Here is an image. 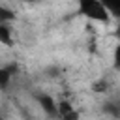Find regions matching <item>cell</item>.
Instances as JSON below:
<instances>
[{"label": "cell", "instance_id": "1", "mask_svg": "<svg viewBox=\"0 0 120 120\" xmlns=\"http://www.w3.org/2000/svg\"><path fill=\"white\" fill-rule=\"evenodd\" d=\"M77 15L90 19L94 22H109L111 13L103 8L99 0H77Z\"/></svg>", "mask_w": 120, "mask_h": 120}, {"label": "cell", "instance_id": "2", "mask_svg": "<svg viewBox=\"0 0 120 120\" xmlns=\"http://www.w3.org/2000/svg\"><path fill=\"white\" fill-rule=\"evenodd\" d=\"M36 99L39 107L49 114V116H58V103L49 96V94H36Z\"/></svg>", "mask_w": 120, "mask_h": 120}, {"label": "cell", "instance_id": "3", "mask_svg": "<svg viewBox=\"0 0 120 120\" xmlns=\"http://www.w3.org/2000/svg\"><path fill=\"white\" fill-rule=\"evenodd\" d=\"M17 64H9V66H2L0 68V90H6L9 86L11 77L17 73Z\"/></svg>", "mask_w": 120, "mask_h": 120}, {"label": "cell", "instance_id": "4", "mask_svg": "<svg viewBox=\"0 0 120 120\" xmlns=\"http://www.w3.org/2000/svg\"><path fill=\"white\" fill-rule=\"evenodd\" d=\"M58 116L66 118V120H75V118H79V112L73 111V107L68 101H60L58 103Z\"/></svg>", "mask_w": 120, "mask_h": 120}, {"label": "cell", "instance_id": "5", "mask_svg": "<svg viewBox=\"0 0 120 120\" xmlns=\"http://www.w3.org/2000/svg\"><path fill=\"white\" fill-rule=\"evenodd\" d=\"M0 43L6 45V47L13 45V34H11L9 22H0Z\"/></svg>", "mask_w": 120, "mask_h": 120}, {"label": "cell", "instance_id": "6", "mask_svg": "<svg viewBox=\"0 0 120 120\" xmlns=\"http://www.w3.org/2000/svg\"><path fill=\"white\" fill-rule=\"evenodd\" d=\"M103 4V8L112 15V17H120V0H99Z\"/></svg>", "mask_w": 120, "mask_h": 120}, {"label": "cell", "instance_id": "7", "mask_svg": "<svg viewBox=\"0 0 120 120\" xmlns=\"http://www.w3.org/2000/svg\"><path fill=\"white\" fill-rule=\"evenodd\" d=\"M11 21H15V11L6 6H0V22H11Z\"/></svg>", "mask_w": 120, "mask_h": 120}, {"label": "cell", "instance_id": "8", "mask_svg": "<svg viewBox=\"0 0 120 120\" xmlns=\"http://www.w3.org/2000/svg\"><path fill=\"white\" fill-rule=\"evenodd\" d=\"M112 66H114V69H120V43L114 47V52H112Z\"/></svg>", "mask_w": 120, "mask_h": 120}, {"label": "cell", "instance_id": "9", "mask_svg": "<svg viewBox=\"0 0 120 120\" xmlns=\"http://www.w3.org/2000/svg\"><path fill=\"white\" fill-rule=\"evenodd\" d=\"M105 88H107V82L105 81H99V82L94 84V92H105Z\"/></svg>", "mask_w": 120, "mask_h": 120}, {"label": "cell", "instance_id": "10", "mask_svg": "<svg viewBox=\"0 0 120 120\" xmlns=\"http://www.w3.org/2000/svg\"><path fill=\"white\" fill-rule=\"evenodd\" d=\"M118 19H120V17H118ZM116 36L120 38V26H118V30H116Z\"/></svg>", "mask_w": 120, "mask_h": 120}, {"label": "cell", "instance_id": "11", "mask_svg": "<svg viewBox=\"0 0 120 120\" xmlns=\"http://www.w3.org/2000/svg\"><path fill=\"white\" fill-rule=\"evenodd\" d=\"M22 2H38V0H22Z\"/></svg>", "mask_w": 120, "mask_h": 120}]
</instances>
